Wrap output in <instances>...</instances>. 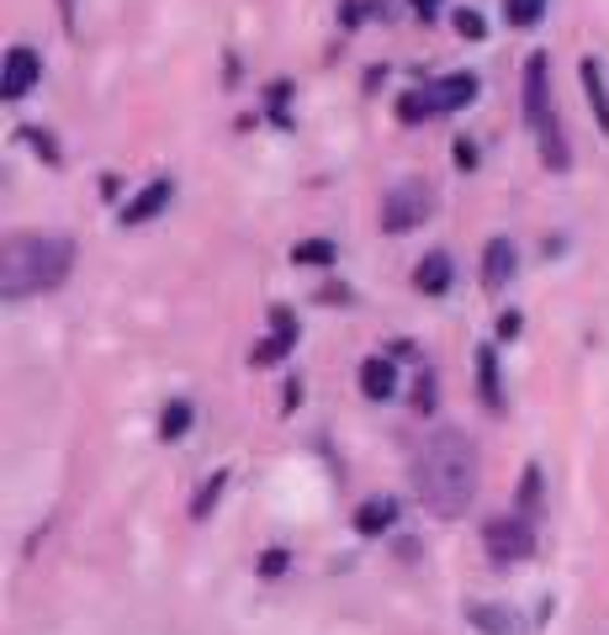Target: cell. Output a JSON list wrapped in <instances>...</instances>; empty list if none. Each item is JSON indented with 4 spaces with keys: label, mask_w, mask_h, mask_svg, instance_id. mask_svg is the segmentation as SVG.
<instances>
[{
    "label": "cell",
    "mask_w": 609,
    "mask_h": 635,
    "mask_svg": "<svg viewBox=\"0 0 609 635\" xmlns=\"http://www.w3.org/2000/svg\"><path fill=\"white\" fill-rule=\"evenodd\" d=\"M514 271H520L514 244H509V238H487V249H483V286L487 291H504V286L514 281Z\"/></svg>",
    "instance_id": "7"
},
{
    "label": "cell",
    "mask_w": 609,
    "mask_h": 635,
    "mask_svg": "<svg viewBox=\"0 0 609 635\" xmlns=\"http://www.w3.org/2000/svg\"><path fill=\"white\" fill-rule=\"evenodd\" d=\"M393 519H398V498H371L356 509V530L361 535H382V530H393Z\"/></svg>",
    "instance_id": "14"
},
{
    "label": "cell",
    "mask_w": 609,
    "mask_h": 635,
    "mask_svg": "<svg viewBox=\"0 0 609 635\" xmlns=\"http://www.w3.org/2000/svg\"><path fill=\"white\" fill-rule=\"evenodd\" d=\"M265 101H271V112H276V122L286 127V101H291V85L286 79H276V85H265Z\"/></svg>",
    "instance_id": "26"
},
{
    "label": "cell",
    "mask_w": 609,
    "mask_h": 635,
    "mask_svg": "<svg viewBox=\"0 0 609 635\" xmlns=\"http://www.w3.org/2000/svg\"><path fill=\"white\" fill-rule=\"evenodd\" d=\"M450 281H456V265H450L446 249H430V254L419 260V271H413V286H419L424 297H446Z\"/></svg>",
    "instance_id": "9"
},
{
    "label": "cell",
    "mask_w": 609,
    "mask_h": 635,
    "mask_svg": "<svg viewBox=\"0 0 609 635\" xmlns=\"http://www.w3.org/2000/svg\"><path fill=\"white\" fill-rule=\"evenodd\" d=\"M271 328H276V334H291V339H297V318H291V308H271Z\"/></svg>",
    "instance_id": "30"
},
{
    "label": "cell",
    "mask_w": 609,
    "mask_h": 635,
    "mask_svg": "<svg viewBox=\"0 0 609 635\" xmlns=\"http://www.w3.org/2000/svg\"><path fill=\"white\" fill-rule=\"evenodd\" d=\"M371 11H376V0H345L339 5V27H361Z\"/></svg>",
    "instance_id": "25"
},
{
    "label": "cell",
    "mask_w": 609,
    "mask_h": 635,
    "mask_svg": "<svg viewBox=\"0 0 609 635\" xmlns=\"http://www.w3.org/2000/svg\"><path fill=\"white\" fill-rule=\"evenodd\" d=\"M525 122L540 144V159L551 175H568L572 170V149H568V133H562V117L551 107V79H546V53H530L525 59Z\"/></svg>",
    "instance_id": "3"
},
{
    "label": "cell",
    "mask_w": 609,
    "mask_h": 635,
    "mask_svg": "<svg viewBox=\"0 0 609 635\" xmlns=\"http://www.w3.org/2000/svg\"><path fill=\"white\" fill-rule=\"evenodd\" d=\"M430 212H435V191L419 175H408L382 197V234H413Z\"/></svg>",
    "instance_id": "4"
},
{
    "label": "cell",
    "mask_w": 609,
    "mask_h": 635,
    "mask_svg": "<svg viewBox=\"0 0 609 635\" xmlns=\"http://www.w3.org/2000/svg\"><path fill=\"white\" fill-rule=\"evenodd\" d=\"M291 260H297V265H334V244H328V238H302V244H297V249H291Z\"/></svg>",
    "instance_id": "19"
},
{
    "label": "cell",
    "mask_w": 609,
    "mask_h": 635,
    "mask_svg": "<svg viewBox=\"0 0 609 635\" xmlns=\"http://www.w3.org/2000/svg\"><path fill=\"white\" fill-rule=\"evenodd\" d=\"M191 424H197V408H191L186 397H175V402L164 408V419H160V439H181Z\"/></svg>",
    "instance_id": "16"
},
{
    "label": "cell",
    "mask_w": 609,
    "mask_h": 635,
    "mask_svg": "<svg viewBox=\"0 0 609 635\" xmlns=\"http://www.w3.org/2000/svg\"><path fill=\"white\" fill-rule=\"evenodd\" d=\"M419 503L435 519H461L477 498V445L467 429L440 424L419 445V466H413Z\"/></svg>",
    "instance_id": "1"
},
{
    "label": "cell",
    "mask_w": 609,
    "mask_h": 635,
    "mask_svg": "<svg viewBox=\"0 0 609 635\" xmlns=\"http://www.w3.org/2000/svg\"><path fill=\"white\" fill-rule=\"evenodd\" d=\"M223 487H228V472H212L197 487V498H191V519H207L212 509H217V498H223Z\"/></svg>",
    "instance_id": "17"
},
{
    "label": "cell",
    "mask_w": 609,
    "mask_h": 635,
    "mask_svg": "<svg viewBox=\"0 0 609 635\" xmlns=\"http://www.w3.org/2000/svg\"><path fill=\"white\" fill-rule=\"evenodd\" d=\"M546 16V0H509V22L514 27H535Z\"/></svg>",
    "instance_id": "23"
},
{
    "label": "cell",
    "mask_w": 609,
    "mask_h": 635,
    "mask_svg": "<svg viewBox=\"0 0 609 635\" xmlns=\"http://www.w3.org/2000/svg\"><path fill=\"white\" fill-rule=\"evenodd\" d=\"M319 302H334V308H345V302H350V286H345V281H328L324 291H319Z\"/></svg>",
    "instance_id": "29"
},
{
    "label": "cell",
    "mask_w": 609,
    "mask_h": 635,
    "mask_svg": "<svg viewBox=\"0 0 609 635\" xmlns=\"http://www.w3.org/2000/svg\"><path fill=\"white\" fill-rule=\"evenodd\" d=\"M361 393L371 397V402H387V397L398 393V365H393V356L361 360Z\"/></svg>",
    "instance_id": "10"
},
{
    "label": "cell",
    "mask_w": 609,
    "mask_h": 635,
    "mask_svg": "<svg viewBox=\"0 0 609 635\" xmlns=\"http://www.w3.org/2000/svg\"><path fill=\"white\" fill-rule=\"evenodd\" d=\"M450 22H456V33H461L467 42H483V38H487V22L477 16V11H456Z\"/></svg>",
    "instance_id": "24"
},
{
    "label": "cell",
    "mask_w": 609,
    "mask_h": 635,
    "mask_svg": "<svg viewBox=\"0 0 609 635\" xmlns=\"http://www.w3.org/2000/svg\"><path fill=\"white\" fill-rule=\"evenodd\" d=\"M117 191H122V180H117V175H101V197L112 201V197H117Z\"/></svg>",
    "instance_id": "33"
},
{
    "label": "cell",
    "mask_w": 609,
    "mask_h": 635,
    "mask_svg": "<svg viewBox=\"0 0 609 635\" xmlns=\"http://www.w3.org/2000/svg\"><path fill=\"white\" fill-rule=\"evenodd\" d=\"M419 413H435V371H419V397H413Z\"/></svg>",
    "instance_id": "27"
},
{
    "label": "cell",
    "mask_w": 609,
    "mask_h": 635,
    "mask_svg": "<svg viewBox=\"0 0 609 635\" xmlns=\"http://www.w3.org/2000/svg\"><path fill=\"white\" fill-rule=\"evenodd\" d=\"M59 16H64V27H75V0H59Z\"/></svg>",
    "instance_id": "34"
},
{
    "label": "cell",
    "mask_w": 609,
    "mask_h": 635,
    "mask_svg": "<svg viewBox=\"0 0 609 635\" xmlns=\"http://www.w3.org/2000/svg\"><path fill=\"white\" fill-rule=\"evenodd\" d=\"M170 191H175L170 180H154V186H144L138 197H133L127 207H122V223H127V228H138V223L160 217V212H164V201H170Z\"/></svg>",
    "instance_id": "12"
},
{
    "label": "cell",
    "mask_w": 609,
    "mask_h": 635,
    "mask_svg": "<svg viewBox=\"0 0 609 635\" xmlns=\"http://www.w3.org/2000/svg\"><path fill=\"white\" fill-rule=\"evenodd\" d=\"M42 75V59L38 48H27V42H16V48H5V70H0V96L5 101H22Z\"/></svg>",
    "instance_id": "6"
},
{
    "label": "cell",
    "mask_w": 609,
    "mask_h": 635,
    "mask_svg": "<svg viewBox=\"0 0 609 635\" xmlns=\"http://www.w3.org/2000/svg\"><path fill=\"white\" fill-rule=\"evenodd\" d=\"M577 75H583V90H588L594 122H599V133L609 138V90H605V75H599V59H583V64H577Z\"/></svg>",
    "instance_id": "13"
},
{
    "label": "cell",
    "mask_w": 609,
    "mask_h": 635,
    "mask_svg": "<svg viewBox=\"0 0 609 635\" xmlns=\"http://www.w3.org/2000/svg\"><path fill=\"white\" fill-rule=\"evenodd\" d=\"M291 345H297L291 334H271V339H260V345L249 350V365H276V360L291 356Z\"/></svg>",
    "instance_id": "18"
},
{
    "label": "cell",
    "mask_w": 609,
    "mask_h": 635,
    "mask_svg": "<svg viewBox=\"0 0 609 635\" xmlns=\"http://www.w3.org/2000/svg\"><path fill=\"white\" fill-rule=\"evenodd\" d=\"M75 271V244L59 234H11L0 249V291L5 302H22V297H38L64 286Z\"/></svg>",
    "instance_id": "2"
},
{
    "label": "cell",
    "mask_w": 609,
    "mask_h": 635,
    "mask_svg": "<svg viewBox=\"0 0 609 635\" xmlns=\"http://www.w3.org/2000/svg\"><path fill=\"white\" fill-rule=\"evenodd\" d=\"M535 503H540V466L530 461L525 472H520V493H514V509H520V514H535Z\"/></svg>",
    "instance_id": "20"
},
{
    "label": "cell",
    "mask_w": 609,
    "mask_h": 635,
    "mask_svg": "<svg viewBox=\"0 0 609 635\" xmlns=\"http://www.w3.org/2000/svg\"><path fill=\"white\" fill-rule=\"evenodd\" d=\"M456 159H461V170H472V164H477V149L461 138V144H456Z\"/></svg>",
    "instance_id": "32"
},
{
    "label": "cell",
    "mask_w": 609,
    "mask_h": 635,
    "mask_svg": "<svg viewBox=\"0 0 609 635\" xmlns=\"http://www.w3.org/2000/svg\"><path fill=\"white\" fill-rule=\"evenodd\" d=\"M413 5H419V11H424V16H430V11H435V5H440V0H413Z\"/></svg>",
    "instance_id": "35"
},
{
    "label": "cell",
    "mask_w": 609,
    "mask_h": 635,
    "mask_svg": "<svg viewBox=\"0 0 609 635\" xmlns=\"http://www.w3.org/2000/svg\"><path fill=\"white\" fill-rule=\"evenodd\" d=\"M477 397L487 408H504V387H498V360H493V345H477Z\"/></svg>",
    "instance_id": "15"
},
{
    "label": "cell",
    "mask_w": 609,
    "mask_h": 635,
    "mask_svg": "<svg viewBox=\"0 0 609 635\" xmlns=\"http://www.w3.org/2000/svg\"><path fill=\"white\" fill-rule=\"evenodd\" d=\"M483 546L498 566H514V561H530L535 556V524L530 514H504V519H487L483 524Z\"/></svg>",
    "instance_id": "5"
},
{
    "label": "cell",
    "mask_w": 609,
    "mask_h": 635,
    "mask_svg": "<svg viewBox=\"0 0 609 635\" xmlns=\"http://www.w3.org/2000/svg\"><path fill=\"white\" fill-rule=\"evenodd\" d=\"M430 101H435V112H461V107H472L477 101V75H446L430 85Z\"/></svg>",
    "instance_id": "8"
},
{
    "label": "cell",
    "mask_w": 609,
    "mask_h": 635,
    "mask_svg": "<svg viewBox=\"0 0 609 635\" xmlns=\"http://www.w3.org/2000/svg\"><path fill=\"white\" fill-rule=\"evenodd\" d=\"M467 620H472L483 635H520L525 631V620H520L509 603H472V609H467Z\"/></svg>",
    "instance_id": "11"
},
{
    "label": "cell",
    "mask_w": 609,
    "mask_h": 635,
    "mask_svg": "<svg viewBox=\"0 0 609 635\" xmlns=\"http://www.w3.org/2000/svg\"><path fill=\"white\" fill-rule=\"evenodd\" d=\"M286 566H291V551H286V546H271V551H260V561H254V572H260L265 583H271V577H282Z\"/></svg>",
    "instance_id": "22"
},
{
    "label": "cell",
    "mask_w": 609,
    "mask_h": 635,
    "mask_svg": "<svg viewBox=\"0 0 609 635\" xmlns=\"http://www.w3.org/2000/svg\"><path fill=\"white\" fill-rule=\"evenodd\" d=\"M520 334V313H504L498 318V339H514Z\"/></svg>",
    "instance_id": "31"
},
{
    "label": "cell",
    "mask_w": 609,
    "mask_h": 635,
    "mask_svg": "<svg viewBox=\"0 0 609 635\" xmlns=\"http://www.w3.org/2000/svg\"><path fill=\"white\" fill-rule=\"evenodd\" d=\"M430 112H435L430 90H408V96H398V122H408V127H413V122H424Z\"/></svg>",
    "instance_id": "21"
},
{
    "label": "cell",
    "mask_w": 609,
    "mask_h": 635,
    "mask_svg": "<svg viewBox=\"0 0 609 635\" xmlns=\"http://www.w3.org/2000/svg\"><path fill=\"white\" fill-rule=\"evenodd\" d=\"M22 133H27V144H33V149H38V154L48 159V164H59V149L48 144V133H42V127H22Z\"/></svg>",
    "instance_id": "28"
}]
</instances>
